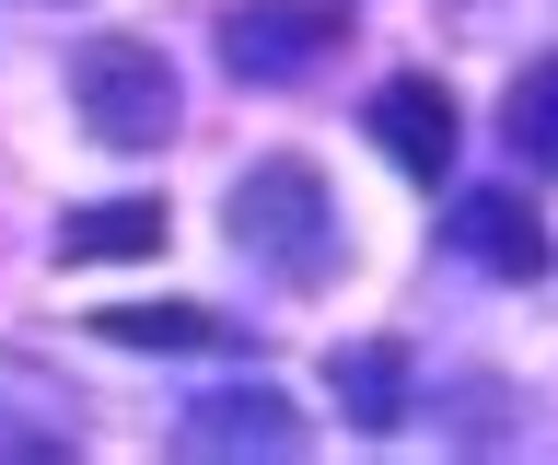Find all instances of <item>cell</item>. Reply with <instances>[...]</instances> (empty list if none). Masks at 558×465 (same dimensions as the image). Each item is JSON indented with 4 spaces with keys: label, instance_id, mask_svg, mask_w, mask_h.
<instances>
[{
    "label": "cell",
    "instance_id": "cell-1",
    "mask_svg": "<svg viewBox=\"0 0 558 465\" xmlns=\"http://www.w3.org/2000/svg\"><path fill=\"white\" fill-rule=\"evenodd\" d=\"M221 233H233L244 268H268L279 291H338V268H349L338 198H326V175H314V163H291V151H268L256 175H233Z\"/></svg>",
    "mask_w": 558,
    "mask_h": 465
},
{
    "label": "cell",
    "instance_id": "cell-2",
    "mask_svg": "<svg viewBox=\"0 0 558 465\" xmlns=\"http://www.w3.org/2000/svg\"><path fill=\"white\" fill-rule=\"evenodd\" d=\"M70 106H82V129H94L105 151H163L186 94H174V59L151 36H94L70 59Z\"/></svg>",
    "mask_w": 558,
    "mask_h": 465
},
{
    "label": "cell",
    "instance_id": "cell-3",
    "mask_svg": "<svg viewBox=\"0 0 558 465\" xmlns=\"http://www.w3.org/2000/svg\"><path fill=\"white\" fill-rule=\"evenodd\" d=\"M326 47H349L338 0H233V12H221V59H233V82H314Z\"/></svg>",
    "mask_w": 558,
    "mask_h": 465
},
{
    "label": "cell",
    "instance_id": "cell-4",
    "mask_svg": "<svg viewBox=\"0 0 558 465\" xmlns=\"http://www.w3.org/2000/svg\"><path fill=\"white\" fill-rule=\"evenodd\" d=\"M361 129H373L384 163H396V175H418V186H442L453 151H465V117H453V94H442L430 71H396V82L373 94V117H361Z\"/></svg>",
    "mask_w": 558,
    "mask_h": 465
},
{
    "label": "cell",
    "instance_id": "cell-5",
    "mask_svg": "<svg viewBox=\"0 0 558 465\" xmlns=\"http://www.w3.org/2000/svg\"><path fill=\"white\" fill-rule=\"evenodd\" d=\"M442 245L477 268V280H547V221H535V198H512V186H465L442 221Z\"/></svg>",
    "mask_w": 558,
    "mask_h": 465
},
{
    "label": "cell",
    "instance_id": "cell-6",
    "mask_svg": "<svg viewBox=\"0 0 558 465\" xmlns=\"http://www.w3.org/2000/svg\"><path fill=\"white\" fill-rule=\"evenodd\" d=\"M314 430L291 419V395H268V384H221V395H198L186 419H174V454H303Z\"/></svg>",
    "mask_w": 558,
    "mask_h": 465
},
{
    "label": "cell",
    "instance_id": "cell-7",
    "mask_svg": "<svg viewBox=\"0 0 558 465\" xmlns=\"http://www.w3.org/2000/svg\"><path fill=\"white\" fill-rule=\"evenodd\" d=\"M326 395L349 407V430H408V350L396 338H349L326 360Z\"/></svg>",
    "mask_w": 558,
    "mask_h": 465
},
{
    "label": "cell",
    "instance_id": "cell-8",
    "mask_svg": "<svg viewBox=\"0 0 558 465\" xmlns=\"http://www.w3.org/2000/svg\"><path fill=\"white\" fill-rule=\"evenodd\" d=\"M163 245V198H94V210H59V256L94 268V256H151Z\"/></svg>",
    "mask_w": 558,
    "mask_h": 465
},
{
    "label": "cell",
    "instance_id": "cell-9",
    "mask_svg": "<svg viewBox=\"0 0 558 465\" xmlns=\"http://www.w3.org/2000/svg\"><path fill=\"white\" fill-rule=\"evenodd\" d=\"M117 350H233V326L209 315V303H117V315H94Z\"/></svg>",
    "mask_w": 558,
    "mask_h": 465
},
{
    "label": "cell",
    "instance_id": "cell-10",
    "mask_svg": "<svg viewBox=\"0 0 558 465\" xmlns=\"http://www.w3.org/2000/svg\"><path fill=\"white\" fill-rule=\"evenodd\" d=\"M500 140H512L523 163H558V47H535V71H512V94H500Z\"/></svg>",
    "mask_w": 558,
    "mask_h": 465
},
{
    "label": "cell",
    "instance_id": "cell-11",
    "mask_svg": "<svg viewBox=\"0 0 558 465\" xmlns=\"http://www.w3.org/2000/svg\"><path fill=\"white\" fill-rule=\"evenodd\" d=\"M35 12H70V0H35Z\"/></svg>",
    "mask_w": 558,
    "mask_h": 465
}]
</instances>
